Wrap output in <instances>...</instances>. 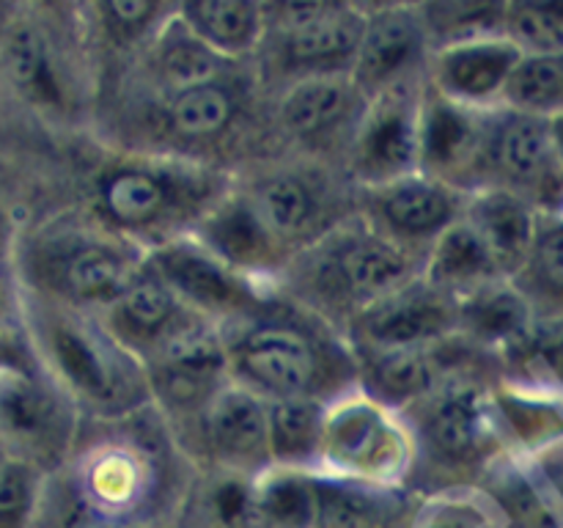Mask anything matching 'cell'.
<instances>
[{
  "label": "cell",
  "instance_id": "cell-30",
  "mask_svg": "<svg viewBox=\"0 0 563 528\" xmlns=\"http://www.w3.org/2000/svg\"><path fill=\"white\" fill-rule=\"evenodd\" d=\"M253 490L258 528H319V484L295 468L267 473Z\"/></svg>",
  "mask_w": 563,
  "mask_h": 528
},
{
  "label": "cell",
  "instance_id": "cell-6",
  "mask_svg": "<svg viewBox=\"0 0 563 528\" xmlns=\"http://www.w3.org/2000/svg\"><path fill=\"white\" fill-rule=\"evenodd\" d=\"M66 438L69 418L58 394L36 374L0 361V440L9 454L42 468L64 449Z\"/></svg>",
  "mask_w": 563,
  "mask_h": 528
},
{
  "label": "cell",
  "instance_id": "cell-36",
  "mask_svg": "<svg viewBox=\"0 0 563 528\" xmlns=\"http://www.w3.org/2000/svg\"><path fill=\"white\" fill-rule=\"evenodd\" d=\"M44 471L22 457L0 462V528H33Z\"/></svg>",
  "mask_w": 563,
  "mask_h": 528
},
{
  "label": "cell",
  "instance_id": "cell-5",
  "mask_svg": "<svg viewBox=\"0 0 563 528\" xmlns=\"http://www.w3.org/2000/svg\"><path fill=\"white\" fill-rule=\"evenodd\" d=\"M322 457L346 476L383 484L405 471L407 446L377 402L350 399L328 410Z\"/></svg>",
  "mask_w": 563,
  "mask_h": 528
},
{
  "label": "cell",
  "instance_id": "cell-21",
  "mask_svg": "<svg viewBox=\"0 0 563 528\" xmlns=\"http://www.w3.org/2000/svg\"><path fill=\"white\" fill-rule=\"evenodd\" d=\"M185 317H190V308L152 273L137 275L135 284L108 308L110 333L130 352L152 350Z\"/></svg>",
  "mask_w": 563,
  "mask_h": 528
},
{
  "label": "cell",
  "instance_id": "cell-15",
  "mask_svg": "<svg viewBox=\"0 0 563 528\" xmlns=\"http://www.w3.org/2000/svg\"><path fill=\"white\" fill-rule=\"evenodd\" d=\"M328 275L335 292L366 308L407 286L410 256L385 234H350L328 253Z\"/></svg>",
  "mask_w": 563,
  "mask_h": 528
},
{
  "label": "cell",
  "instance_id": "cell-7",
  "mask_svg": "<svg viewBox=\"0 0 563 528\" xmlns=\"http://www.w3.org/2000/svg\"><path fill=\"white\" fill-rule=\"evenodd\" d=\"M429 47L421 6H383L366 14L361 44L352 58L357 91L377 94L407 82Z\"/></svg>",
  "mask_w": 563,
  "mask_h": 528
},
{
  "label": "cell",
  "instance_id": "cell-23",
  "mask_svg": "<svg viewBox=\"0 0 563 528\" xmlns=\"http://www.w3.org/2000/svg\"><path fill=\"white\" fill-rule=\"evenodd\" d=\"M176 20L225 61L262 42L264 9L251 0H196L176 9Z\"/></svg>",
  "mask_w": 563,
  "mask_h": 528
},
{
  "label": "cell",
  "instance_id": "cell-33",
  "mask_svg": "<svg viewBox=\"0 0 563 528\" xmlns=\"http://www.w3.org/2000/svg\"><path fill=\"white\" fill-rule=\"evenodd\" d=\"M504 102L517 113L544 119L563 110V55H522L506 82Z\"/></svg>",
  "mask_w": 563,
  "mask_h": 528
},
{
  "label": "cell",
  "instance_id": "cell-10",
  "mask_svg": "<svg viewBox=\"0 0 563 528\" xmlns=\"http://www.w3.org/2000/svg\"><path fill=\"white\" fill-rule=\"evenodd\" d=\"M148 358L154 383L179 402L201 399L203 405L212 391L223 385V374L229 372L225 339L196 314L181 319L163 341H157L148 350Z\"/></svg>",
  "mask_w": 563,
  "mask_h": 528
},
{
  "label": "cell",
  "instance_id": "cell-11",
  "mask_svg": "<svg viewBox=\"0 0 563 528\" xmlns=\"http://www.w3.org/2000/svg\"><path fill=\"white\" fill-rule=\"evenodd\" d=\"M487 132L482 148L509 185L528 190L542 201L563 198V170L555 157L550 121L544 116L511 110Z\"/></svg>",
  "mask_w": 563,
  "mask_h": 528
},
{
  "label": "cell",
  "instance_id": "cell-16",
  "mask_svg": "<svg viewBox=\"0 0 563 528\" xmlns=\"http://www.w3.org/2000/svg\"><path fill=\"white\" fill-rule=\"evenodd\" d=\"M460 193L434 176L412 174L377 187V215L388 240H432L462 218Z\"/></svg>",
  "mask_w": 563,
  "mask_h": 528
},
{
  "label": "cell",
  "instance_id": "cell-14",
  "mask_svg": "<svg viewBox=\"0 0 563 528\" xmlns=\"http://www.w3.org/2000/svg\"><path fill=\"white\" fill-rule=\"evenodd\" d=\"M456 328V306L434 286H401L363 308L357 330L374 352L410 350L443 339Z\"/></svg>",
  "mask_w": 563,
  "mask_h": 528
},
{
  "label": "cell",
  "instance_id": "cell-28",
  "mask_svg": "<svg viewBox=\"0 0 563 528\" xmlns=\"http://www.w3.org/2000/svg\"><path fill=\"white\" fill-rule=\"evenodd\" d=\"M531 322L533 314L526 295L498 284V280H489V284L473 289L465 302L456 306V324L471 330L476 339L487 341V344H520Z\"/></svg>",
  "mask_w": 563,
  "mask_h": 528
},
{
  "label": "cell",
  "instance_id": "cell-39",
  "mask_svg": "<svg viewBox=\"0 0 563 528\" xmlns=\"http://www.w3.org/2000/svg\"><path fill=\"white\" fill-rule=\"evenodd\" d=\"M528 267H531L533 278L542 284V289L563 295V220L539 226Z\"/></svg>",
  "mask_w": 563,
  "mask_h": 528
},
{
  "label": "cell",
  "instance_id": "cell-22",
  "mask_svg": "<svg viewBox=\"0 0 563 528\" xmlns=\"http://www.w3.org/2000/svg\"><path fill=\"white\" fill-rule=\"evenodd\" d=\"M484 132L471 108L449 102L438 94L421 105V168H429L440 182L462 165L478 160Z\"/></svg>",
  "mask_w": 563,
  "mask_h": 528
},
{
  "label": "cell",
  "instance_id": "cell-31",
  "mask_svg": "<svg viewBox=\"0 0 563 528\" xmlns=\"http://www.w3.org/2000/svg\"><path fill=\"white\" fill-rule=\"evenodd\" d=\"M231 119H234V99L218 80L170 91L168 102H165L168 130L187 141H203V138L218 135L231 124Z\"/></svg>",
  "mask_w": 563,
  "mask_h": 528
},
{
  "label": "cell",
  "instance_id": "cell-2",
  "mask_svg": "<svg viewBox=\"0 0 563 528\" xmlns=\"http://www.w3.org/2000/svg\"><path fill=\"white\" fill-rule=\"evenodd\" d=\"M229 346L236 383L267 402L313 396L322 383L324 355L306 330L284 322H258Z\"/></svg>",
  "mask_w": 563,
  "mask_h": 528
},
{
  "label": "cell",
  "instance_id": "cell-3",
  "mask_svg": "<svg viewBox=\"0 0 563 528\" xmlns=\"http://www.w3.org/2000/svg\"><path fill=\"white\" fill-rule=\"evenodd\" d=\"M264 31L284 33V58L308 75H339L352 66L368 11L341 3H280L262 6Z\"/></svg>",
  "mask_w": 563,
  "mask_h": 528
},
{
  "label": "cell",
  "instance_id": "cell-13",
  "mask_svg": "<svg viewBox=\"0 0 563 528\" xmlns=\"http://www.w3.org/2000/svg\"><path fill=\"white\" fill-rule=\"evenodd\" d=\"M520 61L522 53L504 33L465 38L434 50L432 80L440 97L476 110L504 99L506 82Z\"/></svg>",
  "mask_w": 563,
  "mask_h": 528
},
{
  "label": "cell",
  "instance_id": "cell-32",
  "mask_svg": "<svg viewBox=\"0 0 563 528\" xmlns=\"http://www.w3.org/2000/svg\"><path fill=\"white\" fill-rule=\"evenodd\" d=\"M225 58L209 50L201 38L192 36L179 20L165 28V36L157 47V69L170 91L214 82L223 72Z\"/></svg>",
  "mask_w": 563,
  "mask_h": 528
},
{
  "label": "cell",
  "instance_id": "cell-45",
  "mask_svg": "<svg viewBox=\"0 0 563 528\" xmlns=\"http://www.w3.org/2000/svg\"><path fill=\"white\" fill-rule=\"evenodd\" d=\"M0 234H3V207H0Z\"/></svg>",
  "mask_w": 563,
  "mask_h": 528
},
{
  "label": "cell",
  "instance_id": "cell-40",
  "mask_svg": "<svg viewBox=\"0 0 563 528\" xmlns=\"http://www.w3.org/2000/svg\"><path fill=\"white\" fill-rule=\"evenodd\" d=\"M97 11L102 16V25L115 38L132 42L152 28L159 14V6L146 3V0H110V3H99Z\"/></svg>",
  "mask_w": 563,
  "mask_h": 528
},
{
  "label": "cell",
  "instance_id": "cell-42",
  "mask_svg": "<svg viewBox=\"0 0 563 528\" xmlns=\"http://www.w3.org/2000/svg\"><path fill=\"white\" fill-rule=\"evenodd\" d=\"M9 22H11V11L5 6H0V47H3V38L5 31H9Z\"/></svg>",
  "mask_w": 563,
  "mask_h": 528
},
{
  "label": "cell",
  "instance_id": "cell-18",
  "mask_svg": "<svg viewBox=\"0 0 563 528\" xmlns=\"http://www.w3.org/2000/svg\"><path fill=\"white\" fill-rule=\"evenodd\" d=\"M0 80L9 82L25 102L36 108L64 105V75L55 58L53 38L42 22L11 14L0 47Z\"/></svg>",
  "mask_w": 563,
  "mask_h": 528
},
{
  "label": "cell",
  "instance_id": "cell-44",
  "mask_svg": "<svg viewBox=\"0 0 563 528\" xmlns=\"http://www.w3.org/2000/svg\"><path fill=\"white\" fill-rule=\"evenodd\" d=\"M5 457H11V454H9V449H5V446H3V440H0V462H3Z\"/></svg>",
  "mask_w": 563,
  "mask_h": 528
},
{
  "label": "cell",
  "instance_id": "cell-37",
  "mask_svg": "<svg viewBox=\"0 0 563 528\" xmlns=\"http://www.w3.org/2000/svg\"><path fill=\"white\" fill-rule=\"evenodd\" d=\"M207 528H258L256 490L242 476H223L203 498Z\"/></svg>",
  "mask_w": 563,
  "mask_h": 528
},
{
  "label": "cell",
  "instance_id": "cell-17",
  "mask_svg": "<svg viewBox=\"0 0 563 528\" xmlns=\"http://www.w3.org/2000/svg\"><path fill=\"white\" fill-rule=\"evenodd\" d=\"M201 424L209 446L231 465L256 462L267 451V399L240 383H223L203 402Z\"/></svg>",
  "mask_w": 563,
  "mask_h": 528
},
{
  "label": "cell",
  "instance_id": "cell-19",
  "mask_svg": "<svg viewBox=\"0 0 563 528\" xmlns=\"http://www.w3.org/2000/svg\"><path fill=\"white\" fill-rule=\"evenodd\" d=\"M148 471L143 454L130 446H102L80 468L77 490L97 520L124 522L146 501Z\"/></svg>",
  "mask_w": 563,
  "mask_h": 528
},
{
  "label": "cell",
  "instance_id": "cell-24",
  "mask_svg": "<svg viewBox=\"0 0 563 528\" xmlns=\"http://www.w3.org/2000/svg\"><path fill=\"white\" fill-rule=\"evenodd\" d=\"M498 275L500 270L493 253L487 251L482 237L473 231V226L465 218H460L434 237L427 278L429 286H434L438 292L449 295V292L467 289V295H471L478 286L498 280Z\"/></svg>",
  "mask_w": 563,
  "mask_h": 528
},
{
  "label": "cell",
  "instance_id": "cell-35",
  "mask_svg": "<svg viewBox=\"0 0 563 528\" xmlns=\"http://www.w3.org/2000/svg\"><path fill=\"white\" fill-rule=\"evenodd\" d=\"M504 36L522 55H563V3H509Z\"/></svg>",
  "mask_w": 563,
  "mask_h": 528
},
{
  "label": "cell",
  "instance_id": "cell-26",
  "mask_svg": "<svg viewBox=\"0 0 563 528\" xmlns=\"http://www.w3.org/2000/svg\"><path fill=\"white\" fill-rule=\"evenodd\" d=\"M242 201L273 242L297 240L317 223L319 215L317 193L306 179L295 174L269 176V179L258 182L251 196Z\"/></svg>",
  "mask_w": 563,
  "mask_h": 528
},
{
  "label": "cell",
  "instance_id": "cell-8",
  "mask_svg": "<svg viewBox=\"0 0 563 528\" xmlns=\"http://www.w3.org/2000/svg\"><path fill=\"white\" fill-rule=\"evenodd\" d=\"M148 267L187 308L231 314L245 311L256 302V295L236 270L201 242H163L152 251Z\"/></svg>",
  "mask_w": 563,
  "mask_h": 528
},
{
  "label": "cell",
  "instance_id": "cell-4",
  "mask_svg": "<svg viewBox=\"0 0 563 528\" xmlns=\"http://www.w3.org/2000/svg\"><path fill=\"white\" fill-rule=\"evenodd\" d=\"M421 105L405 82L372 97L355 135V168L374 190L421 170Z\"/></svg>",
  "mask_w": 563,
  "mask_h": 528
},
{
  "label": "cell",
  "instance_id": "cell-38",
  "mask_svg": "<svg viewBox=\"0 0 563 528\" xmlns=\"http://www.w3.org/2000/svg\"><path fill=\"white\" fill-rule=\"evenodd\" d=\"M511 350L522 352L537 374H548L553 383L563 385V317L533 319L520 344Z\"/></svg>",
  "mask_w": 563,
  "mask_h": 528
},
{
  "label": "cell",
  "instance_id": "cell-1",
  "mask_svg": "<svg viewBox=\"0 0 563 528\" xmlns=\"http://www.w3.org/2000/svg\"><path fill=\"white\" fill-rule=\"evenodd\" d=\"M38 350L60 391L99 413H126L146 399L148 383L113 333L66 311L38 317Z\"/></svg>",
  "mask_w": 563,
  "mask_h": 528
},
{
  "label": "cell",
  "instance_id": "cell-25",
  "mask_svg": "<svg viewBox=\"0 0 563 528\" xmlns=\"http://www.w3.org/2000/svg\"><path fill=\"white\" fill-rule=\"evenodd\" d=\"M355 82L346 75H308L280 99V124L297 138L322 135L355 105Z\"/></svg>",
  "mask_w": 563,
  "mask_h": 528
},
{
  "label": "cell",
  "instance_id": "cell-12",
  "mask_svg": "<svg viewBox=\"0 0 563 528\" xmlns=\"http://www.w3.org/2000/svg\"><path fill=\"white\" fill-rule=\"evenodd\" d=\"M179 170L148 163L110 168L97 182V207L110 223L126 231H146L179 218L187 196Z\"/></svg>",
  "mask_w": 563,
  "mask_h": 528
},
{
  "label": "cell",
  "instance_id": "cell-29",
  "mask_svg": "<svg viewBox=\"0 0 563 528\" xmlns=\"http://www.w3.org/2000/svg\"><path fill=\"white\" fill-rule=\"evenodd\" d=\"M489 435V416L476 388H454L440 396L429 416V438L440 454L467 460L484 446Z\"/></svg>",
  "mask_w": 563,
  "mask_h": 528
},
{
  "label": "cell",
  "instance_id": "cell-9",
  "mask_svg": "<svg viewBox=\"0 0 563 528\" xmlns=\"http://www.w3.org/2000/svg\"><path fill=\"white\" fill-rule=\"evenodd\" d=\"M36 267L58 295L88 308H110L141 275L121 248L102 240L60 245V251L47 245L38 253Z\"/></svg>",
  "mask_w": 563,
  "mask_h": 528
},
{
  "label": "cell",
  "instance_id": "cell-27",
  "mask_svg": "<svg viewBox=\"0 0 563 528\" xmlns=\"http://www.w3.org/2000/svg\"><path fill=\"white\" fill-rule=\"evenodd\" d=\"M328 407L313 396L267 402V451L278 468H297L322 454Z\"/></svg>",
  "mask_w": 563,
  "mask_h": 528
},
{
  "label": "cell",
  "instance_id": "cell-41",
  "mask_svg": "<svg viewBox=\"0 0 563 528\" xmlns=\"http://www.w3.org/2000/svg\"><path fill=\"white\" fill-rule=\"evenodd\" d=\"M550 121V135H553V146H555V157H559V165L563 170V110L559 113L548 116Z\"/></svg>",
  "mask_w": 563,
  "mask_h": 528
},
{
  "label": "cell",
  "instance_id": "cell-43",
  "mask_svg": "<svg viewBox=\"0 0 563 528\" xmlns=\"http://www.w3.org/2000/svg\"><path fill=\"white\" fill-rule=\"evenodd\" d=\"M86 528H130V526H124V522H104V520H93V522H88Z\"/></svg>",
  "mask_w": 563,
  "mask_h": 528
},
{
  "label": "cell",
  "instance_id": "cell-20",
  "mask_svg": "<svg viewBox=\"0 0 563 528\" xmlns=\"http://www.w3.org/2000/svg\"><path fill=\"white\" fill-rule=\"evenodd\" d=\"M462 218L482 237L500 275L526 267L539 231L537 212L526 196L509 187H493L473 196L465 204Z\"/></svg>",
  "mask_w": 563,
  "mask_h": 528
},
{
  "label": "cell",
  "instance_id": "cell-34",
  "mask_svg": "<svg viewBox=\"0 0 563 528\" xmlns=\"http://www.w3.org/2000/svg\"><path fill=\"white\" fill-rule=\"evenodd\" d=\"M372 385L379 399L407 402L423 396L434 385V366L427 346L383 350L372 363Z\"/></svg>",
  "mask_w": 563,
  "mask_h": 528
}]
</instances>
